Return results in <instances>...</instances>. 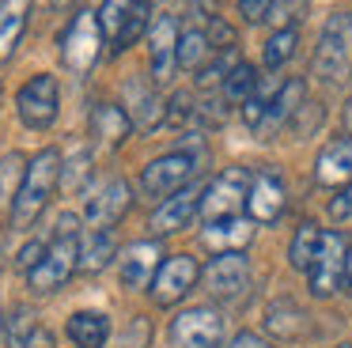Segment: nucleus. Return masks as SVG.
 I'll return each instance as SVG.
<instances>
[{
    "label": "nucleus",
    "mask_w": 352,
    "mask_h": 348,
    "mask_svg": "<svg viewBox=\"0 0 352 348\" xmlns=\"http://www.w3.org/2000/svg\"><path fill=\"white\" fill-rule=\"evenodd\" d=\"M61 166H65V159L57 148L38 151V155L27 163V174L19 178V189H16V197H12V227H19V231L34 227V219L42 216V208H46L50 197H54V186L61 182Z\"/></svg>",
    "instance_id": "obj_1"
},
{
    "label": "nucleus",
    "mask_w": 352,
    "mask_h": 348,
    "mask_svg": "<svg viewBox=\"0 0 352 348\" xmlns=\"http://www.w3.org/2000/svg\"><path fill=\"white\" fill-rule=\"evenodd\" d=\"M80 269V231H76V216H61L57 219V231H54V242L46 246L42 261L27 272V284L31 292L38 295H50Z\"/></svg>",
    "instance_id": "obj_2"
},
{
    "label": "nucleus",
    "mask_w": 352,
    "mask_h": 348,
    "mask_svg": "<svg viewBox=\"0 0 352 348\" xmlns=\"http://www.w3.org/2000/svg\"><path fill=\"white\" fill-rule=\"evenodd\" d=\"M352 72V12H333L318 34L314 76L322 83H341Z\"/></svg>",
    "instance_id": "obj_3"
},
{
    "label": "nucleus",
    "mask_w": 352,
    "mask_h": 348,
    "mask_svg": "<svg viewBox=\"0 0 352 348\" xmlns=\"http://www.w3.org/2000/svg\"><path fill=\"white\" fill-rule=\"evenodd\" d=\"M102 23H99V12H76L72 15V23L65 27L61 42H57V50H61V65L69 68V72L84 76L95 68V61H99L102 53Z\"/></svg>",
    "instance_id": "obj_4"
},
{
    "label": "nucleus",
    "mask_w": 352,
    "mask_h": 348,
    "mask_svg": "<svg viewBox=\"0 0 352 348\" xmlns=\"http://www.w3.org/2000/svg\"><path fill=\"white\" fill-rule=\"evenodd\" d=\"M99 23H102V34L110 38V50L125 53L152 27V0H102Z\"/></svg>",
    "instance_id": "obj_5"
},
{
    "label": "nucleus",
    "mask_w": 352,
    "mask_h": 348,
    "mask_svg": "<svg viewBox=\"0 0 352 348\" xmlns=\"http://www.w3.org/2000/svg\"><path fill=\"white\" fill-rule=\"evenodd\" d=\"M250 182H254V174L246 166H228V171L216 174L205 186V197H201V216H205V224H220V219L239 216L246 197H250Z\"/></svg>",
    "instance_id": "obj_6"
},
{
    "label": "nucleus",
    "mask_w": 352,
    "mask_h": 348,
    "mask_svg": "<svg viewBox=\"0 0 352 348\" xmlns=\"http://www.w3.org/2000/svg\"><path fill=\"white\" fill-rule=\"evenodd\" d=\"M344 265H349V239L341 231H322V246L314 261L307 265V287L318 299H329L337 287H344Z\"/></svg>",
    "instance_id": "obj_7"
},
{
    "label": "nucleus",
    "mask_w": 352,
    "mask_h": 348,
    "mask_svg": "<svg viewBox=\"0 0 352 348\" xmlns=\"http://www.w3.org/2000/svg\"><path fill=\"white\" fill-rule=\"evenodd\" d=\"M197 174V155L193 151H170V155H160L140 171V189L144 197H155V201H167L178 189H186V182Z\"/></svg>",
    "instance_id": "obj_8"
},
{
    "label": "nucleus",
    "mask_w": 352,
    "mask_h": 348,
    "mask_svg": "<svg viewBox=\"0 0 352 348\" xmlns=\"http://www.w3.org/2000/svg\"><path fill=\"white\" fill-rule=\"evenodd\" d=\"M175 348H216L223 340V318L212 307H193L170 322Z\"/></svg>",
    "instance_id": "obj_9"
},
{
    "label": "nucleus",
    "mask_w": 352,
    "mask_h": 348,
    "mask_svg": "<svg viewBox=\"0 0 352 348\" xmlns=\"http://www.w3.org/2000/svg\"><path fill=\"white\" fill-rule=\"evenodd\" d=\"M57 102H61V95H57V76H34V80H27L16 95V110H19V118H23V125H31V129L54 125Z\"/></svg>",
    "instance_id": "obj_10"
},
{
    "label": "nucleus",
    "mask_w": 352,
    "mask_h": 348,
    "mask_svg": "<svg viewBox=\"0 0 352 348\" xmlns=\"http://www.w3.org/2000/svg\"><path fill=\"white\" fill-rule=\"evenodd\" d=\"M197 276H201L197 257H190V254L167 257V261L160 265V272H155V280H152V299L160 303V307H175L182 295H190L193 287H197Z\"/></svg>",
    "instance_id": "obj_11"
},
{
    "label": "nucleus",
    "mask_w": 352,
    "mask_h": 348,
    "mask_svg": "<svg viewBox=\"0 0 352 348\" xmlns=\"http://www.w3.org/2000/svg\"><path fill=\"white\" fill-rule=\"evenodd\" d=\"M201 280H205V292L212 299H239L250 284V261L243 257V250L239 254H216L205 265Z\"/></svg>",
    "instance_id": "obj_12"
},
{
    "label": "nucleus",
    "mask_w": 352,
    "mask_h": 348,
    "mask_svg": "<svg viewBox=\"0 0 352 348\" xmlns=\"http://www.w3.org/2000/svg\"><path fill=\"white\" fill-rule=\"evenodd\" d=\"M178 23L175 15H160L148 27V65H152V83H167L178 68Z\"/></svg>",
    "instance_id": "obj_13"
},
{
    "label": "nucleus",
    "mask_w": 352,
    "mask_h": 348,
    "mask_svg": "<svg viewBox=\"0 0 352 348\" xmlns=\"http://www.w3.org/2000/svg\"><path fill=\"white\" fill-rule=\"evenodd\" d=\"M288 204V189L276 171H258L250 182V197H246V212L254 224H276Z\"/></svg>",
    "instance_id": "obj_14"
},
{
    "label": "nucleus",
    "mask_w": 352,
    "mask_h": 348,
    "mask_svg": "<svg viewBox=\"0 0 352 348\" xmlns=\"http://www.w3.org/2000/svg\"><path fill=\"white\" fill-rule=\"evenodd\" d=\"M163 261H167V257H163V250H160V242H155V239L129 242V246L122 250V257H118L122 284H125V287H144V284H152Z\"/></svg>",
    "instance_id": "obj_15"
},
{
    "label": "nucleus",
    "mask_w": 352,
    "mask_h": 348,
    "mask_svg": "<svg viewBox=\"0 0 352 348\" xmlns=\"http://www.w3.org/2000/svg\"><path fill=\"white\" fill-rule=\"evenodd\" d=\"M129 204H133L129 186H125V182H107L95 197H87V212H84L87 227H91V231H110V227L129 212Z\"/></svg>",
    "instance_id": "obj_16"
},
{
    "label": "nucleus",
    "mask_w": 352,
    "mask_h": 348,
    "mask_svg": "<svg viewBox=\"0 0 352 348\" xmlns=\"http://www.w3.org/2000/svg\"><path fill=\"white\" fill-rule=\"evenodd\" d=\"M201 197H205V189H197V186H186V189H178L175 197H167L152 216V231L155 235H175V231H182V227H190L193 216L201 212Z\"/></svg>",
    "instance_id": "obj_17"
},
{
    "label": "nucleus",
    "mask_w": 352,
    "mask_h": 348,
    "mask_svg": "<svg viewBox=\"0 0 352 348\" xmlns=\"http://www.w3.org/2000/svg\"><path fill=\"white\" fill-rule=\"evenodd\" d=\"M303 95H307L303 80H284V83H280V91L273 95V102H269L265 118H261V125H258V136H261V140H269L273 133H280V129L288 125L292 118H296L299 106H303Z\"/></svg>",
    "instance_id": "obj_18"
},
{
    "label": "nucleus",
    "mask_w": 352,
    "mask_h": 348,
    "mask_svg": "<svg viewBox=\"0 0 352 348\" xmlns=\"http://www.w3.org/2000/svg\"><path fill=\"white\" fill-rule=\"evenodd\" d=\"M314 178H318V186H349L352 182V136L329 140L326 148L318 151Z\"/></svg>",
    "instance_id": "obj_19"
},
{
    "label": "nucleus",
    "mask_w": 352,
    "mask_h": 348,
    "mask_svg": "<svg viewBox=\"0 0 352 348\" xmlns=\"http://www.w3.org/2000/svg\"><path fill=\"white\" fill-rule=\"evenodd\" d=\"M125 113L137 129H155L163 121V102L155 95V87L148 80H129L125 83Z\"/></svg>",
    "instance_id": "obj_20"
},
{
    "label": "nucleus",
    "mask_w": 352,
    "mask_h": 348,
    "mask_svg": "<svg viewBox=\"0 0 352 348\" xmlns=\"http://www.w3.org/2000/svg\"><path fill=\"white\" fill-rule=\"evenodd\" d=\"M250 239H254V219H243V216L205 224V231H201V242L208 250H216V254H239Z\"/></svg>",
    "instance_id": "obj_21"
},
{
    "label": "nucleus",
    "mask_w": 352,
    "mask_h": 348,
    "mask_svg": "<svg viewBox=\"0 0 352 348\" xmlns=\"http://www.w3.org/2000/svg\"><path fill=\"white\" fill-rule=\"evenodd\" d=\"M129 129H133V121H129V113L122 110V106H114V102H102V106H95V113H91V140L99 144V148H118V144L129 136Z\"/></svg>",
    "instance_id": "obj_22"
},
{
    "label": "nucleus",
    "mask_w": 352,
    "mask_h": 348,
    "mask_svg": "<svg viewBox=\"0 0 352 348\" xmlns=\"http://www.w3.org/2000/svg\"><path fill=\"white\" fill-rule=\"evenodd\" d=\"M27 23H31V0H0V65L16 53Z\"/></svg>",
    "instance_id": "obj_23"
},
{
    "label": "nucleus",
    "mask_w": 352,
    "mask_h": 348,
    "mask_svg": "<svg viewBox=\"0 0 352 348\" xmlns=\"http://www.w3.org/2000/svg\"><path fill=\"white\" fill-rule=\"evenodd\" d=\"M69 337L76 348H102L110 337V322L99 310H80L69 318Z\"/></svg>",
    "instance_id": "obj_24"
},
{
    "label": "nucleus",
    "mask_w": 352,
    "mask_h": 348,
    "mask_svg": "<svg viewBox=\"0 0 352 348\" xmlns=\"http://www.w3.org/2000/svg\"><path fill=\"white\" fill-rule=\"evenodd\" d=\"M38 314L27 307H16L8 318H4V345L8 348H34L38 340Z\"/></svg>",
    "instance_id": "obj_25"
},
{
    "label": "nucleus",
    "mask_w": 352,
    "mask_h": 348,
    "mask_svg": "<svg viewBox=\"0 0 352 348\" xmlns=\"http://www.w3.org/2000/svg\"><path fill=\"white\" fill-rule=\"evenodd\" d=\"M118 254V242H114V231H91L87 242L80 246V269L84 272H99L110 265V257Z\"/></svg>",
    "instance_id": "obj_26"
},
{
    "label": "nucleus",
    "mask_w": 352,
    "mask_h": 348,
    "mask_svg": "<svg viewBox=\"0 0 352 348\" xmlns=\"http://www.w3.org/2000/svg\"><path fill=\"white\" fill-rule=\"evenodd\" d=\"M265 325H269V333H276L280 340H292V337H299V333L307 329V314L296 307V303H273L269 307V318H265Z\"/></svg>",
    "instance_id": "obj_27"
},
{
    "label": "nucleus",
    "mask_w": 352,
    "mask_h": 348,
    "mask_svg": "<svg viewBox=\"0 0 352 348\" xmlns=\"http://www.w3.org/2000/svg\"><path fill=\"white\" fill-rule=\"evenodd\" d=\"M212 53V42H208V30L190 27L178 38V68H205V57Z\"/></svg>",
    "instance_id": "obj_28"
},
{
    "label": "nucleus",
    "mask_w": 352,
    "mask_h": 348,
    "mask_svg": "<svg viewBox=\"0 0 352 348\" xmlns=\"http://www.w3.org/2000/svg\"><path fill=\"white\" fill-rule=\"evenodd\" d=\"M318 246H322V227H318V224H299L296 239H292V250H288L292 265H296L299 272H307V265L314 261Z\"/></svg>",
    "instance_id": "obj_29"
},
{
    "label": "nucleus",
    "mask_w": 352,
    "mask_h": 348,
    "mask_svg": "<svg viewBox=\"0 0 352 348\" xmlns=\"http://www.w3.org/2000/svg\"><path fill=\"white\" fill-rule=\"evenodd\" d=\"M254 87H258V72H254L246 61H239V65L228 72V80H223V102L243 106L246 98L254 95Z\"/></svg>",
    "instance_id": "obj_30"
},
{
    "label": "nucleus",
    "mask_w": 352,
    "mask_h": 348,
    "mask_svg": "<svg viewBox=\"0 0 352 348\" xmlns=\"http://www.w3.org/2000/svg\"><path fill=\"white\" fill-rule=\"evenodd\" d=\"M296 42H299L296 27H280V30H276V34L265 42V65H269V68H280L284 61H292Z\"/></svg>",
    "instance_id": "obj_31"
},
{
    "label": "nucleus",
    "mask_w": 352,
    "mask_h": 348,
    "mask_svg": "<svg viewBox=\"0 0 352 348\" xmlns=\"http://www.w3.org/2000/svg\"><path fill=\"white\" fill-rule=\"evenodd\" d=\"M193 113H197V106H193L190 91H178V95L170 98V110H167V121H170V125H182V121H190Z\"/></svg>",
    "instance_id": "obj_32"
},
{
    "label": "nucleus",
    "mask_w": 352,
    "mask_h": 348,
    "mask_svg": "<svg viewBox=\"0 0 352 348\" xmlns=\"http://www.w3.org/2000/svg\"><path fill=\"white\" fill-rule=\"evenodd\" d=\"M273 4L276 0H239V15L246 23H265L273 15Z\"/></svg>",
    "instance_id": "obj_33"
},
{
    "label": "nucleus",
    "mask_w": 352,
    "mask_h": 348,
    "mask_svg": "<svg viewBox=\"0 0 352 348\" xmlns=\"http://www.w3.org/2000/svg\"><path fill=\"white\" fill-rule=\"evenodd\" d=\"M91 171L87 166V155H80V159H72V163H65L61 166V182H65V189H80V178Z\"/></svg>",
    "instance_id": "obj_34"
},
{
    "label": "nucleus",
    "mask_w": 352,
    "mask_h": 348,
    "mask_svg": "<svg viewBox=\"0 0 352 348\" xmlns=\"http://www.w3.org/2000/svg\"><path fill=\"white\" fill-rule=\"evenodd\" d=\"M329 216H333V219H352V182H349V186H341V193L329 201Z\"/></svg>",
    "instance_id": "obj_35"
},
{
    "label": "nucleus",
    "mask_w": 352,
    "mask_h": 348,
    "mask_svg": "<svg viewBox=\"0 0 352 348\" xmlns=\"http://www.w3.org/2000/svg\"><path fill=\"white\" fill-rule=\"evenodd\" d=\"M42 254H46V246H42V242H27V246H23V254H19V269H23V276L42 261Z\"/></svg>",
    "instance_id": "obj_36"
},
{
    "label": "nucleus",
    "mask_w": 352,
    "mask_h": 348,
    "mask_svg": "<svg viewBox=\"0 0 352 348\" xmlns=\"http://www.w3.org/2000/svg\"><path fill=\"white\" fill-rule=\"evenodd\" d=\"M231 348H276V345H269L265 337H258V333H239V337L231 340Z\"/></svg>",
    "instance_id": "obj_37"
},
{
    "label": "nucleus",
    "mask_w": 352,
    "mask_h": 348,
    "mask_svg": "<svg viewBox=\"0 0 352 348\" xmlns=\"http://www.w3.org/2000/svg\"><path fill=\"white\" fill-rule=\"evenodd\" d=\"M344 292L352 295V254H349V265H344Z\"/></svg>",
    "instance_id": "obj_38"
},
{
    "label": "nucleus",
    "mask_w": 352,
    "mask_h": 348,
    "mask_svg": "<svg viewBox=\"0 0 352 348\" xmlns=\"http://www.w3.org/2000/svg\"><path fill=\"white\" fill-rule=\"evenodd\" d=\"M344 125H349V133H352V95H349V102H344Z\"/></svg>",
    "instance_id": "obj_39"
},
{
    "label": "nucleus",
    "mask_w": 352,
    "mask_h": 348,
    "mask_svg": "<svg viewBox=\"0 0 352 348\" xmlns=\"http://www.w3.org/2000/svg\"><path fill=\"white\" fill-rule=\"evenodd\" d=\"M65 4H69V0H54V8H65Z\"/></svg>",
    "instance_id": "obj_40"
},
{
    "label": "nucleus",
    "mask_w": 352,
    "mask_h": 348,
    "mask_svg": "<svg viewBox=\"0 0 352 348\" xmlns=\"http://www.w3.org/2000/svg\"><path fill=\"white\" fill-rule=\"evenodd\" d=\"M337 348H352V345H337Z\"/></svg>",
    "instance_id": "obj_41"
},
{
    "label": "nucleus",
    "mask_w": 352,
    "mask_h": 348,
    "mask_svg": "<svg viewBox=\"0 0 352 348\" xmlns=\"http://www.w3.org/2000/svg\"><path fill=\"white\" fill-rule=\"evenodd\" d=\"M0 257H4V246H0Z\"/></svg>",
    "instance_id": "obj_42"
}]
</instances>
